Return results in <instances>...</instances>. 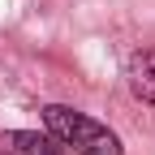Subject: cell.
Returning <instances> with one entry per match:
<instances>
[{
  "instance_id": "3",
  "label": "cell",
  "mask_w": 155,
  "mask_h": 155,
  "mask_svg": "<svg viewBox=\"0 0 155 155\" xmlns=\"http://www.w3.org/2000/svg\"><path fill=\"white\" fill-rule=\"evenodd\" d=\"M125 78H129V91L142 104H155V52H134L125 65Z\"/></svg>"
},
{
  "instance_id": "2",
  "label": "cell",
  "mask_w": 155,
  "mask_h": 155,
  "mask_svg": "<svg viewBox=\"0 0 155 155\" xmlns=\"http://www.w3.org/2000/svg\"><path fill=\"white\" fill-rule=\"evenodd\" d=\"M0 155H61V142L39 129H0Z\"/></svg>"
},
{
  "instance_id": "1",
  "label": "cell",
  "mask_w": 155,
  "mask_h": 155,
  "mask_svg": "<svg viewBox=\"0 0 155 155\" xmlns=\"http://www.w3.org/2000/svg\"><path fill=\"white\" fill-rule=\"evenodd\" d=\"M43 125H48V134L61 147H73L78 155H121V138L108 125H99L95 116L78 112V108L48 104L43 108Z\"/></svg>"
}]
</instances>
